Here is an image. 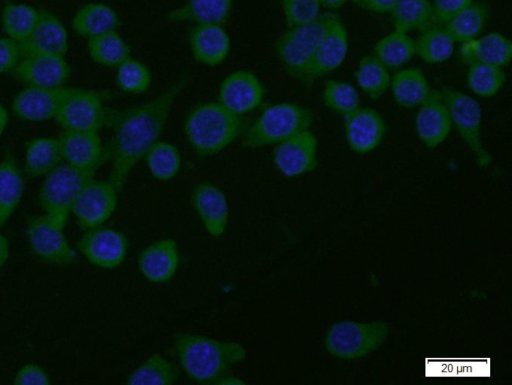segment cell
I'll use <instances>...</instances> for the list:
<instances>
[{
    "label": "cell",
    "mask_w": 512,
    "mask_h": 385,
    "mask_svg": "<svg viewBox=\"0 0 512 385\" xmlns=\"http://www.w3.org/2000/svg\"><path fill=\"white\" fill-rule=\"evenodd\" d=\"M189 81L183 75L152 100L121 112H114L112 137L108 146L111 169L109 181L121 192L128 177L158 140L178 96Z\"/></svg>",
    "instance_id": "obj_1"
},
{
    "label": "cell",
    "mask_w": 512,
    "mask_h": 385,
    "mask_svg": "<svg viewBox=\"0 0 512 385\" xmlns=\"http://www.w3.org/2000/svg\"><path fill=\"white\" fill-rule=\"evenodd\" d=\"M173 350L185 374L199 384H215L247 356L238 342L187 332L174 335Z\"/></svg>",
    "instance_id": "obj_2"
},
{
    "label": "cell",
    "mask_w": 512,
    "mask_h": 385,
    "mask_svg": "<svg viewBox=\"0 0 512 385\" xmlns=\"http://www.w3.org/2000/svg\"><path fill=\"white\" fill-rule=\"evenodd\" d=\"M249 122L217 102L193 107L184 121V134L194 152L202 158L216 155L241 137Z\"/></svg>",
    "instance_id": "obj_3"
},
{
    "label": "cell",
    "mask_w": 512,
    "mask_h": 385,
    "mask_svg": "<svg viewBox=\"0 0 512 385\" xmlns=\"http://www.w3.org/2000/svg\"><path fill=\"white\" fill-rule=\"evenodd\" d=\"M313 113L307 107L291 102L266 106L241 136V146L257 149L276 145L289 137L310 129Z\"/></svg>",
    "instance_id": "obj_4"
},
{
    "label": "cell",
    "mask_w": 512,
    "mask_h": 385,
    "mask_svg": "<svg viewBox=\"0 0 512 385\" xmlns=\"http://www.w3.org/2000/svg\"><path fill=\"white\" fill-rule=\"evenodd\" d=\"M335 16L324 13L309 23L287 28L275 41V54L284 71L304 86L314 54Z\"/></svg>",
    "instance_id": "obj_5"
},
{
    "label": "cell",
    "mask_w": 512,
    "mask_h": 385,
    "mask_svg": "<svg viewBox=\"0 0 512 385\" xmlns=\"http://www.w3.org/2000/svg\"><path fill=\"white\" fill-rule=\"evenodd\" d=\"M97 170L78 168L62 161L49 171L43 176L38 191V204L43 214L65 228L74 201Z\"/></svg>",
    "instance_id": "obj_6"
},
{
    "label": "cell",
    "mask_w": 512,
    "mask_h": 385,
    "mask_svg": "<svg viewBox=\"0 0 512 385\" xmlns=\"http://www.w3.org/2000/svg\"><path fill=\"white\" fill-rule=\"evenodd\" d=\"M389 333L384 321L360 323L350 320L333 324L327 332L325 347L335 357L355 359L377 349Z\"/></svg>",
    "instance_id": "obj_7"
},
{
    "label": "cell",
    "mask_w": 512,
    "mask_h": 385,
    "mask_svg": "<svg viewBox=\"0 0 512 385\" xmlns=\"http://www.w3.org/2000/svg\"><path fill=\"white\" fill-rule=\"evenodd\" d=\"M440 92L449 110L452 127L474 155L477 164L487 167L492 157L481 138L482 108L479 102L455 88L445 87Z\"/></svg>",
    "instance_id": "obj_8"
},
{
    "label": "cell",
    "mask_w": 512,
    "mask_h": 385,
    "mask_svg": "<svg viewBox=\"0 0 512 385\" xmlns=\"http://www.w3.org/2000/svg\"><path fill=\"white\" fill-rule=\"evenodd\" d=\"M104 98L99 91L73 87L59 107L55 121L63 130L99 132L111 123L114 114L105 107Z\"/></svg>",
    "instance_id": "obj_9"
},
{
    "label": "cell",
    "mask_w": 512,
    "mask_h": 385,
    "mask_svg": "<svg viewBox=\"0 0 512 385\" xmlns=\"http://www.w3.org/2000/svg\"><path fill=\"white\" fill-rule=\"evenodd\" d=\"M28 246L39 260L58 266L76 261V250L71 246L64 227L45 214L31 217L25 228Z\"/></svg>",
    "instance_id": "obj_10"
},
{
    "label": "cell",
    "mask_w": 512,
    "mask_h": 385,
    "mask_svg": "<svg viewBox=\"0 0 512 385\" xmlns=\"http://www.w3.org/2000/svg\"><path fill=\"white\" fill-rule=\"evenodd\" d=\"M129 242L120 230L104 225L84 229L76 243L78 252L92 265L115 269L126 258Z\"/></svg>",
    "instance_id": "obj_11"
},
{
    "label": "cell",
    "mask_w": 512,
    "mask_h": 385,
    "mask_svg": "<svg viewBox=\"0 0 512 385\" xmlns=\"http://www.w3.org/2000/svg\"><path fill=\"white\" fill-rule=\"evenodd\" d=\"M118 193L109 180L92 178L78 194L71 214L82 229L103 225L117 207Z\"/></svg>",
    "instance_id": "obj_12"
},
{
    "label": "cell",
    "mask_w": 512,
    "mask_h": 385,
    "mask_svg": "<svg viewBox=\"0 0 512 385\" xmlns=\"http://www.w3.org/2000/svg\"><path fill=\"white\" fill-rule=\"evenodd\" d=\"M318 140L311 129L303 130L275 145L272 158L275 167L287 177L309 173L318 165Z\"/></svg>",
    "instance_id": "obj_13"
},
{
    "label": "cell",
    "mask_w": 512,
    "mask_h": 385,
    "mask_svg": "<svg viewBox=\"0 0 512 385\" xmlns=\"http://www.w3.org/2000/svg\"><path fill=\"white\" fill-rule=\"evenodd\" d=\"M11 74L25 86L61 88L70 78L71 67L65 56L34 54L23 56Z\"/></svg>",
    "instance_id": "obj_14"
},
{
    "label": "cell",
    "mask_w": 512,
    "mask_h": 385,
    "mask_svg": "<svg viewBox=\"0 0 512 385\" xmlns=\"http://www.w3.org/2000/svg\"><path fill=\"white\" fill-rule=\"evenodd\" d=\"M265 96L260 79L247 70H237L227 75L218 90V102L230 112L244 116L257 109Z\"/></svg>",
    "instance_id": "obj_15"
},
{
    "label": "cell",
    "mask_w": 512,
    "mask_h": 385,
    "mask_svg": "<svg viewBox=\"0 0 512 385\" xmlns=\"http://www.w3.org/2000/svg\"><path fill=\"white\" fill-rule=\"evenodd\" d=\"M344 135L350 150L363 155L375 150L386 134V122L375 109L358 107L343 116Z\"/></svg>",
    "instance_id": "obj_16"
},
{
    "label": "cell",
    "mask_w": 512,
    "mask_h": 385,
    "mask_svg": "<svg viewBox=\"0 0 512 385\" xmlns=\"http://www.w3.org/2000/svg\"><path fill=\"white\" fill-rule=\"evenodd\" d=\"M73 87L40 88L25 86L13 98V114L23 121L43 122L55 119L59 107Z\"/></svg>",
    "instance_id": "obj_17"
},
{
    "label": "cell",
    "mask_w": 512,
    "mask_h": 385,
    "mask_svg": "<svg viewBox=\"0 0 512 385\" xmlns=\"http://www.w3.org/2000/svg\"><path fill=\"white\" fill-rule=\"evenodd\" d=\"M349 49L348 32L336 15L324 34L310 64L305 86L336 70L345 60Z\"/></svg>",
    "instance_id": "obj_18"
},
{
    "label": "cell",
    "mask_w": 512,
    "mask_h": 385,
    "mask_svg": "<svg viewBox=\"0 0 512 385\" xmlns=\"http://www.w3.org/2000/svg\"><path fill=\"white\" fill-rule=\"evenodd\" d=\"M58 140L63 161L72 166L99 169L109 159L98 131L63 130Z\"/></svg>",
    "instance_id": "obj_19"
},
{
    "label": "cell",
    "mask_w": 512,
    "mask_h": 385,
    "mask_svg": "<svg viewBox=\"0 0 512 385\" xmlns=\"http://www.w3.org/2000/svg\"><path fill=\"white\" fill-rule=\"evenodd\" d=\"M191 203L207 233L221 237L229 222V203L224 191L212 182H200L191 192Z\"/></svg>",
    "instance_id": "obj_20"
},
{
    "label": "cell",
    "mask_w": 512,
    "mask_h": 385,
    "mask_svg": "<svg viewBox=\"0 0 512 385\" xmlns=\"http://www.w3.org/2000/svg\"><path fill=\"white\" fill-rule=\"evenodd\" d=\"M415 116V132L424 146L434 149L449 136L452 128L447 105L440 91L433 90L419 105Z\"/></svg>",
    "instance_id": "obj_21"
},
{
    "label": "cell",
    "mask_w": 512,
    "mask_h": 385,
    "mask_svg": "<svg viewBox=\"0 0 512 385\" xmlns=\"http://www.w3.org/2000/svg\"><path fill=\"white\" fill-rule=\"evenodd\" d=\"M22 55L48 54L65 56L68 31L62 20L53 12L39 9L38 21L29 37L20 43Z\"/></svg>",
    "instance_id": "obj_22"
},
{
    "label": "cell",
    "mask_w": 512,
    "mask_h": 385,
    "mask_svg": "<svg viewBox=\"0 0 512 385\" xmlns=\"http://www.w3.org/2000/svg\"><path fill=\"white\" fill-rule=\"evenodd\" d=\"M188 41L194 59L212 67L223 63L231 49L230 36L219 24H194L189 30Z\"/></svg>",
    "instance_id": "obj_23"
},
{
    "label": "cell",
    "mask_w": 512,
    "mask_h": 385,
    "mask_svg": "<svg viewBox=\"0 0 512 385\" xmlns=\"http://www.w3.org/2000/svg\"><path fill=\"white\" fill-rule=\"evenodd\" d=\"M180 263L177 242L172 238L159 239L145 247L138 255L140 273L149 282L160 284L171 280Z\"/></svg>",
    "instance_id": "obj_24"
},
{
    "label": "cell",
    "mask_w": 512,
    "mask_h": 385,
    "mask_svg": "<svg viewBox=\"0 0 512 385\" xmlns=\"http://www.w3.org/2000/svg\"><path fill=\"white\" fill-rule=\"evenodd\" d=\"M459 57L466 64L507 66L512 58L511 40L499 32H489L461 43Z\"/></svg>",
    "instance_id": "obj_25"
},
{
    "label": "cell",
    "mask_w": 512,
    "mask_h": 385,
    "mask_svg": "<svg viewBox=\"0 0 512 385\" xmlns=\"http://www.w3.org/2000/svg\"><path fill=\"white\" fill-rule=\"evenodd\" d=\"M120 25L121 19L118 13L102 2H89L82 5L71 21L74 32L87 40L117 30Z\"/></svg>",
    "instance_id": "obj_26"
},
{
    "label": "cell",
    "mask_w": 512,
    "mask_h": 385,
    "mask_svg": "<svg viewBox=\"0 0 512 385\" xmlns=\"http://www.w3.org/2000/svg\"><path fill=\"white\" fill-rule=\"evenodd\" d=\"M25 174L12 154L0 161V229L19 207L25 191Z\"/></svg>",
    "instance_id": "obj_27"
},
{
    "label": "cell",
    "mask_w": 512,
    "mask_h": 385,
    "mask_svg": "<svg viewBox=\"0 0 512 385\" xmlns=\"http://www.w3.org/2000/svg\"><path fill=\"white\" fill-rule=\"evenodd\" d=\"M233 0H186L167 14L171 22L212 23L225 25L229 20Z\"/></svg>",
    "instance_id": "obj_28"
},
{
    "label": "cell",
    "mask_w": 512,
    "mask_h": 385,
    "mask_svg": "<svg viewBox=\"0 0 512 385\" xmlns=\"http://www.w3.org/2000/svg\"><path fill=\"white\" fill-rule=\"evenodd\" d=\"M389 89L396 104L406 109L417 108L432 91L423 71L415 67L393 74Z\"/></svg>",
    "instance_id": "obj_29"
},
{
    "label": "cell",
    "mask_w": 512,
    "mask_h": 385,
    "mask_svg": "<svg viewBox=\"0 0 512 385\" xmlns=\"http://www.w3.org/2000/svg\"><path fill=\"white\" fill-rule=\"evenodd\" d=\"M23 161V172L27 177L45 176L63 161L58 137L41 136L27 141Z\"/></svg>",
    "instance_id": "obj_30"
},
{
    "label": "cell",
    "mask_w": 512,
    "mask_h": 385,
    "mask_svg": "<svg viewBox=\"0 0 512 385\" xmlns=\"http://www.w3.org/2000/svg\"><path fill=\"white\" fill-rule=\"evenodd\" d=\"M372 55L389 70L398 69L414 57L415 40L394 29L375 43Z\"/></svg>",
    "instance_id": "obj_31"
},
{
    "label": "cell",
    "mask_w": 512,
    "mask_h": 385,
    "mask_svg": "<svg viewBox=\"0 0 512 385\" xmlns=\"http://www.w3.org/2000/svg\"><path fill=\"white\" fill-rule=\"evenodd\" d=\"M455 43L444 26H430L415 40V55L428 64H440L452 56Z\"/></svg>",
    "instance_id": "obj_32"
},
{
    "label": "cell",
    "mask_w": 512,
    "mask_h": 385,
    "mask_svg": "<svg viewBox=\"0 0 512 385\" xmlns=\"http://www.w3.org/2000/svg\"><path fill=\"white\" fill-rule=\"evenodd\" d=\"M39 18V9L21 2L7 1L1 10V26L5 36L18 43L25 41Z\"/></svg>",
    "instance_id": "obj_33"
},
{
    "label": "cell",
    "mask_w": 512,
    "mask_h": 385,
    "mask_svg": "<svg viewBox=\"0 0 512 385\" xmlns=\"http://www.w3.org/2000/svg\"><path fill=\"white\" fill-rule=\"evenodd\" d=\"M179 378L178 367L160 353L149 356L129 373V385H170Z\"/></svg>",
    "instance_id": "obj_34"
},
{
    "label": "cell",
    "mask_w": 512,
    "mask_h": 385,
    "mask_svg": "<svg viewBox=\"0 0 512 385\" xmlns=\"http://www.w3.org/2000/svg\"><path fill=\"white\" fill-rule=\"evenodd\" d=\"M390 13L394 29L404 33L423 31L434 21L430 0H398Z\"/></svg>",
    "instance_id": "obj_35"
},
{
    "label": "cell",
    "mask_w": 512,
    "mask_h": 385,
    "mask_svg": "<svg viewBox=\"0 0 512 385\" xmlns=\"http://www.w3.org/2000/svg\"><path fill=\"white\" fill-rule=\"evenodd\" d=\"M87 51L92 61L105 67H117L131 56V49L117 30L87 40Z\"/></svg>",
    "instance_id": "obj_36"
},
{
    "label": "cell",
    "mask_w": 512,
    "mask_h": 385,
    "mask_svg": "<svg viewBox=\"0 0 512 385\" xmlns=\"http://www.w3.org/2000/svg\"><path fill=\"white\" fill-rule=\"evenodd\" d=\"M488 17L489 11L484 3L472 2L443 26L455 42L464 43L480 36Z\"/></svg>",
    "instance_id": "obj_37"
},
{
    "label": "cell",
    "mask_w": 512,
    "mask_h": 385,
    "mask_svg": "<svg viewBox=\"0 0 512 385\" xmlns=\"http://www.w3.org/2000/svg\"><path fill=\"white\" fill-rule=\"evenodd\" d=\"M355 80L362 92L376 101L389 89L391 75L389 69L377 58L373 55H365L358 62Z\"/></svg>",
    "instance_id": "obj_38"
},
{
    "label": "cell",
    "mask_w": 512,
    "mask_h": 385,
    "mask_svg": "<svg viewBox=\"0 0 512 385\" xmlns=\"http://www.w3.org/2000/svg\"><path fill=\"white\" fill-rule=\"evenodd\" d=\"M150 174L159 181L174 178L181 168V153L176 145L158 140L147 151L144 158Z\"/></svg>",
    "instance_id": "obj_39"
},
{
    "label": "cell",
    "mask_w": 512,
    "mask_h": 385,
    "mask_svg": "<svg viewBox=\"0 0 512 385\" xmlns=\"http://www.w3.org/2000/svg\"><path fill=\"white\" fill-rule=\"evenodd\" d=\"M466 81L469 89L482 98L493 97L500 92L506 81L503 67L474 63L468 65Z\"/></svg>",
    "instance_id": "obj_40"
},
{
    "label": "cell",
    "mask_w": 512,
    "mask_h": 385,
    "mask_svg": "<svg viewBox=\"0 0 512 385\" xmlns=\"http://www.w3.org/2000/svg\"><path fill=\"white\" fill-rule=\"evenodd\" d=\"M115 82L125 93L142 94L149 89L152 75L146 64L130 56L116 67Z\"/></svg>",
    "instance_id": "obj_41"
},
{
    "label": "cell",
    "mask_w": 512,
    "mask_h": 385,
    "mask_svg": "<svg viewBox=\"0 0 512 385\" xmlns=\"http://www.w3.org/2000/svg\"><path fill=\"white\" fill-rule=\"evenodd\" d=\"M323 104L342 117L360 107L357 89L344 80L330 79L322 90Z\"/></svg>",
    "instance_id": "obj_42"
},
{
    "label": "cell",
    "mask_w": 512,
    "mask_h": 385,
    "mask_svg": "<svg viewBox=\"0 0 512 385\" xmlns=\"http://www.w3.org/2000/svg\"><path fill=\"white\" fill-rule=\"evenodd\" d=\"M281 6L287 28L309 23L322 14L319 0H281Z\"/></svg>",
    "instance_id": "obj_43"
},
{
    "label": "cell",
    "mask_w": 512,
    "mask_h": 385,
    "mask_svg": "<svg viewBox=\"0 0 512 385\" xmlns=\"http://www.w3.org/2000/svg\"><path fill=\"white\" fill-rule=\"evenodd\" d=\"M13 383L15 385H49L51 377L39 364L27 363L16 371Z\"/></svg>",
    "instance_id": "obj_44"
},
{
    "label": "cell",
    "mask_w": 512,
    "mask_h": 385,
    "mask_svg": "<svg viewBox=\"0 0 512 385\" xmlns=\"http://www.w3.org/2000/svg\"><path fill=\"white\" fill-rule=\"evenodd\" d=\"M22 57L20 43L7 36L0 37V74L11 73Z\"/></svg>",
    "instance_id": "obj_45"
},
{
    "label": "cell",
    "mask_w": 512,
    "mask_h": 385,
    "mask_svg": "<svg viewBox=\"0 0 512 385\" xmlns=\"http://www.w3.org/2000/svg\"><path fill=\"white\" fill-rule=\"evenodd\" d=\"M472 2L473 0H433L431 3L434 21L444 25Z\"/></svg>",
    "instance_id": "obj_46"
},
{
    "label": "cell",
    "mask_w": 512,
    "mask_h": 385,
    "mask_svg": "<svg viewBox=\"0 0 512 385\" xmlns=\"http://www.w3.org/2000/svg\"><path fill=\"white\" fill-rule=\"evenodd\" d=\"M358 6L374 13H390L398 0H352Z\"/></svg>",
    "instance_id": "obj_47"
},
{
    "label": "cell",
    "mask_w": 512,
    "mask_h": 385,
    "mask_svg": "<svg viewBox=\"0 0 512 385\" xmlns=\"http://www.w3.org/2000/svg\"><path fill=\"white\" fill-rule=\"evenodd\" d=\"M10 256V244L7 237L0 232V270L5 266Z\"/></svg>",
    "instance_id": "obj_48"
},
{
    "label": "cell",
    "mask_w": 512,
    "mask_h": 385,
    "mask_svg": "<svg viewBox=\"0 0 512 385\" xmlns=\"http://www.w3.org/2000/svg\"><path fill=\"white\" fill-rule=\"evenodd\" d=\"M245 384V381L234 375L231 371H228L224 375H222L216 382L215 385H242Z\"/></svg>",
    "instance_id": "obj_49"
},
{
    "label": "cell",
    "mask_w": 512,
    "mask_h": 385,
    "mask_svg": "<svg viewBox=\"0 0 512 385\" xmlns=\"http://www.w3.org/2000/svg\"><path fill=\"white\" fill-rule=\"evenodd\" d=\"M9 122V113L7 108L0 103V137L4 133Z\"/></svg>",
    "instance_id": "obj_50"
},
{
    "label": "cell",
    "mask_w": 512,
    "mask_h": 385,
    "mask_svg": "<svg viewBox=\"0 0 512 385\" xmlns=\"http://www.w3.org/2000/svg\"><path fill=\"white\" fill-rule=\"evenodd\" d=\"M321 6H324L331 10H336L344 6L350 0H319Z\"/></svg>",
    "instance_id": "obj_51"
}]
</instances>
